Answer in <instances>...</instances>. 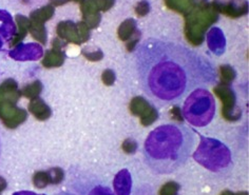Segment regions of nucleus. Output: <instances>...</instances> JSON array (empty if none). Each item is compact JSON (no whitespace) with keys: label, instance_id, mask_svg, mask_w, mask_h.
I'll return each instance as SVG.
<instances>
[{"label":"nucleus","instance_id":"obj_29","mask_svg":"<svg viewBox=\"0 0 249 195\" xmlns=\"http://www.w3.org/2000/svg\"><path fill=\"white\" fill-rule=\"evenodd\" d=\"M84 54H85V56L88 59H90V60H99V59H102L103 58V53L101 52V51H96V52H93V53H89V52H84Z\"/></svg>","mask_w":249,"mask_h":195},{"label":"nucleus","instance_id":"obj_12","mask_svg":"<svg viewBox=\"0 0 249 195\" xmlns=\"http://www.w3.org/2000/svg\"><path fill=\"white\" fill-rule=\"evenodd\" d=\"M15 58L26 60V59H37L42 55V50L39 46L36 45H28L21 46L20 50L18 49L16 52L13 53Z\"/></svg>","mask_w":249,"mask_h":195},{"label":"nucleus","instance_id":"obj_18","mask_svg":"<svg viewBox=\"0 0 249 195\" xmlns=\"http://www.w3.org/2000/svg\"><path fill=\"white\" fill-rule=\"evenodd\" d=\"M85 195H115L112 192L111 189L107 186L102 184L93 185L91 188H89Z\"/></svg>","mask_w":249,"mask_h":195},{"label":"nucleus","instance_id":"obj_22","mask_svg":"<svg viewBox=\"0 0 249 195\" xmlns=\"http://www.w3.org/2000/svg\"><path fill=\"white\" fill-rule=\"evenodd\" d=\"M33 182H34V186L37 187V188H39V189H42V188L47 187L48 184H50L47 172H42V171L36 172L34 174Z\"/></svg>","mask_w":249,"mask_h":195},{"label":"nucleus","instance_id":"obj_26","mask_svg":"<svg viewBox=\"0 0 249 195\" xmlns=\"http://www.w3.org/2000/svg\"><path fill=\"white\" fill-rule=\"evenodd\" d=\"M221 74H222V77L226 81H231L235 77L234 70L229 66L221 67Z\"/></svg>","mask_w":249,"mask_h":195},{"label":"nucleus","instance_id":"obj_6","mask_svg":"<svg viewBox=\"0 0 249 195\" xmlns=\"http://www.w3.org/2000/svg\"><path fill=\"white\" fill-rule=\"evenodd\" d=\"M130 110L134 115L141 116L142 124L144 125H150L159 117L158 111L142 97L133 98L131 104H130Z\"/></svg>","mask_w":249,"mask_h":195},{"label":"nucleus","instance_id":"obj_32","mask_svg":"<svg viewBox=\"0 0 249 195\" xmlns=\"http://www.w3.org/2000/svg\"><path fill=\"white\" fill-rule=\"evenodd\" d=\"M69 1V0H51V2L54 4V5H61L64 4L66 2Z\"/></svg>","mask_w":249,"mask_h":195},{"label":"nucleus","instance_id":"obj_33","mask_svg":"<svg viewBox=\"0 0 249 195\" xmlns=\"http://www.w3.org/2000/svg\"><path fill=\"white\" fill-rule=\"evenodd\" d=\"M14 195H39V194H35L33 192H30V191H21V192H17Z\"/></svg>","mask_w":249,"mask_h":195},{"label":"nucleus","instance_id":"obj_3","mask_svg":"<svg viewBox=\"0 0 249 195\" xmlns=\"http://www.w3.org/2000/svg\"><path fill=\"white\" fill-rule=\"evenodd\" d=\"M201 136L195 160L211 172H222L232 166V154L229 148L215 138Z\"/></svg>","mask_w":249,"mask_h":195},{"label":"nucleus","instance_id":"obj_16","mask_svg":"<svg viewBox=\"0 0 249 195\" xmlns=\"http://www.w3.org/2000/svg\"><path fill=\"white\" fill-rule=\"evenodd\" d=\"M53 15H54L53 7L52 5H47L45 8H41L39 10L32 12V14H31V21L43 23L45 21L49 20Z\"/></svg>","mask_w":249,"mask_h":195},{"label":"nucleus","instance_id":"obj_25","mask_svg":"<svg viewBox=\"0 0 249 195\" xmlns=\"http://www.w3.org/2000/svg\"><path fill=\"white\" fill-rule=\"evenodd\" d=\"M149 11H150V4H149L148 1L146 0H142L140 3H138L135 8V12L136 14L139 16H145L149 13Z\"/></svg>","mask_w":249,"mask_h":195},{"label":"nucleus","instance_id":"obj_10","mask_svg":"<svg viewBox=\"0 0 249 195\" xmlns=\"http://www.w3.org/2000/svg\"><path fill=\"white\" fill-rule=\"evenodd\" d=\"M113 188L116 195H130L132 190V177L127 169L118 172L113 180Z\"/></svg>","mask_w":249,"mask_h":195},{"label":"nucleus","instance_id":"obj_8","mask_svg":"<svg viewBox=\"0 0 249 195\" xmlns=\"http://www.w3.org/2000/svg\"><path fill=\"white\" fill-rule=\"evenodd\" d=\"M57 34L62 39H67L74 43H82L84 41L83 35V27L82 23L78 22L77 24L73 23L72 21H64L60 22L57 27Z\"/></svg>","mask_w":249,"mask_h":195},{"label":"nucleus","instance_id":"obj_30","mask_svg":"<svg viewBox=\"0 0 249 195\" xmlns=\"http://www.w3.org/2000/svg\"><path fill=\"white\" fill-rule=\"evenodd\" d=\"M221 195H248V193L247 192H240V193H233V192H231V191H228V190H226V191H224V192H222V194Z\"/></svg>","mask_w":249,"mask_h":195},{"label":"nucleus","instance_id":"obj_2","mask_svg":"<svg viewBox=\"0 0 249 195\" xmlns=\"http://www.w3.org/2000/svg\"><path fill=\"white\" fill-rule=\"evenodd\" d=\"M196 142L195 133L180 124L160 125L144 143L145 161L157 174H171L188 160Z\"/></svg>","mask_w":249,"mask_h":195},{"label":"nucleus","instance_id":"obj_15","mask_svg":"<svg viewBox=\"0 0 249 195\" xmlns=\"http://www.w3.org/2000/svg\"><path fill=\"white\" fill-rule=\"evenodd\" d=\"M136 23L133 19L124 20L118 28V36L124 41L129 40L136 32Z\"/></svg>","mask_w":249,"mask_h":195},{"label":"nucleus","instance_id":"obj_20","mask_svg":"<svg viewBox=\"0 0 249 195\" xmlns=\"http://www.w3.org/2000/svg\"><path fill=\"white\" fill-rule=\"evenodd\" d=\"M88 1L94 7L98 12L99 11H108L113 7L115 0H88Z\"/></svg>","mask_w":249,"mask_h":195},{"label":"nucleus","instance_id":"obj_11","mask_svg":"<svg viewBox=\"0 0 249 195\" xmlns=\"http://www.w3.org/2000/svg\"><path fill=\"white\" fill-rule=\"evenodd\" d=\"M208 45L211 51L216 55H221L225 49V40L219 29H213L208 34Z\"/></svg>","mask_w":249,"mask_h":195},{"label":"nucleus","instance_id":"obj_13","mask_svg":"<svg viewBox=\"0 0 249 195\" xmlns=\"http://www.w3.org/2000/svg\"><path fill=\"white\" fill-rule=\"evenodd\" d=\"M29 110L33 113L35 117L40 119V121L47 119L51 115V111H50L49 106L39 98H35L31 102Z\"/></svg>","mask_w":249,"mask_h":195},{"label":"nucleus","instance_id":"obj_1","mask_svg":"<svg viewBox=\"0 0 249 195\" xmlns=\"http://www.w3.org/2000/svg\"><path fill=\"white\" fill-rule=\"evenodd\" d=\"M142 90L160 105L178 104L198 88L213 86L214 66L198 53L170 42L150 40L136 53Z\"/></svg>","mask_w":249,"mask_h":195},{"label":"nucleus","instance_id":"obj_19","mask_svg":"<svg viewBox=\"0 0 249 195\" xmlns=\"http://www.w3.org/2000/svg\"><path fill=\"white\" fill-rule=\"evenodd\" d=\"M47 174H48L50 184H54V185L59 184V182H61L62 179H64V177H65L64 170L60 168L50 169L47 172Z\"/></svg>","mask_w":249,"mask_h":195},{"label":"nucleus","instance_id":"obj_17","mask_svg":"<svg viewBox=\"0 0 249 195\" xmlns=\"http://www.w3.org/2000/svg\"><path fill=\"white\" fill-rule=\"evenodd\" d=\"M29 29L31 31V34H32V36L35 39L39 40L42 43L47 42V33H46V28L43 26V23L34 22L30 20Z\"/></svg>","mask_w":249,"mask_h":195},{"label":"nucleus","instance_id":"obj_21","mask_svg":"<svg viewBox=\"0 0 249 195\" xmlns=\"http://www.w3.org/2000/svg\"><path fill=\"white\" fill-rule=\"evenodd\" d=\"M179 186L176 181H169L160 188V195H178Z\"/></svg>","mask_w":249,"mask_h":195},{"label":"nucleus","instance_id":"obj_7","mask_svg":"<svg viewBox=\"0 0 249 195\" xmlns=\"http://www.w3.org/2000/svg\"><path fill=\"white\" fill-rule=\"evenodd\" d=\"M213 9L230 17H239L248 12L245 0H214Z\"/></svg>","mask_w":249,"mask_h":195},{"label":"nucleus","instance_id":"obj_24","mask_svg":"<svg viewBox=\"0 0 249 195\" xmlns=\"http://www.w3.org/2000/svg\"><path fill=\"white\" fill-rule=\"evenodd\" d=\"M123 150L128 154H133L138 150V142L133 140H126L123 142Z\"/></svg>","mask_w":249,"mask_h":195},{"label":"nucleus","instance_id":"obj_4","mask_svg":"<svg viewBox=\"0 0 249 195\" xmlns=\"http://www.w3.org/2000/svg\"><path fill=\"white\" fill-rule=\"evenodd\" d=\"M215 115V99L205 88H198L187 96L183 117L195 127H206Z\"/></svg>","mask_w":249,"mask_h":195},{"label":"nucleus","instance_id":"obj_14","mask_svg":"<svg viewBox=\"0 0 249 195\" xmlns=\"http://www.w3.org/2000/svg\"><path fill=\"white\" fill-rule=\"evenodd\" d=\"M64 59H65V55L61 54L60 50L53 49L52 51L47 52L45 59L42 61V65L48 68L58 67L62 64V62H64Z\"/></svg>","mask_w":249,"mask_h":195},{"label":"nucleus","instance_id":"obj_27","mask_svg":"<svg viewBox=\"0 0 249 195\" xmlns=\"http://www.w3.org/2000/svg\"><path fill=\"white\" fill-rule=\"evenodd\" d=\"M102 78H103L104 84H106L107 86H111V85L114 84L116 77H115V74H114L113 71H112V70H106L103 73Z\"/></svg>","mask_w":249,"mask_h":195},{"label":"nucleus","instance_id":"obj_28","mask_svg":"<svg viewBox=\"0 0 249 195\" xmlns=\"http://www.w3.org/2000/svg\"><path fill=\"white\" fill-rule=\"evenodd\" d=\"M140 36H141L140 32H138V31H136L135 34L131 37V38L129 39V42H128V45H127L128 51H133L135 46H136V43H138L139 40H140Z\"/></svg>","mask_w":249,"mask_h":195},{"label":"nucleus","instance_id":"obj_5","mask_svg":"<svg viewBox=\"0 0 249 195\" xmlns=\"http://www.w3.org/2000/svg\"><path fill=\"white\" fill-rule=\"evenodd\" d=\"M217 19V13L213 8L205 3L191 11L186 17V35L194 45L203 41L205 30Z\"/></svg>","mask_w":249,"mask_h":195},{"label":"nucleus","instance_id":"obj_31","mask_svg":"<svg viewBox=\"0 0 249 195\" xmlns=\"http://www.w3.org/2000/svg\"><path fill=\"white\" fill-rule=\"evenodd\" d=\"M5 187H7V181H5L4 178L0 177V192H1L2 190H4Z\"/></svg>","mask_w":249,"mask_h":195},{"label":"nucleus","instance_id":"obj_34","mask_svg":"<svg viewBox=\"0 0 249 195\" xmlns=\"http://www.w3.org/2000/svg\"><path fill=\"white\" fill-rule=\"evenodd\" d=\"M0 154H1V142H0Z\"/></svg>","mask_w":249,"mask_h":195},{"label":"nucleus","instance_id":"obj_23","mask_svg":"<svg viewBox=\"0 0 249 195\" xmlns=\"http://www.w3.org/2000/svg\"><path fill=\"white\" fill-rule=\"evenodd\" d=\"M41 91V85L39 81H35L34 84L28 86L23 89V95L27 97H35L38 95Z\"/></svg>","mask_w":249,"mask_h":195},{"label":"nucleus","instance_id":"obj_9","mask_svg":"<svg viewBox=\"0 0 249 195\" xmlns=\"http://www.w3.org/2000/svg\"><path fill=\"white\" fill-rule=\"evenodd\" d=\"M214 91L217 95L221 97V100H223L224 103V116L229 119V121H235V118L232 114V111L235 106V95L233 91L230 90L228 87L224 85L216 87Z\"/></svg>","mask_w":249,"mask_h":195}]
</instances>
